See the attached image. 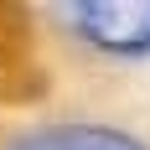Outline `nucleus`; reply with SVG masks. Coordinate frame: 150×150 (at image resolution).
Returning a JSON list of instances; mask_svg holds the SVG:
<instances>
[{
    "label": "nucleus",
    "instance_id": "f257e3e1",
    "mask_svg": "<svg viewBox=\"0 0 150 150\" xmlns=\"http://www.w3.org/2000/svg\"><path fill=\"white\" fill-rule=\"evenodd\" d=\"M47 93V73L31 62V16L0 0V104H31Z\"/></svg>",
    "mask_w": 150,
    "mask_h": 150
}]
</instances>
